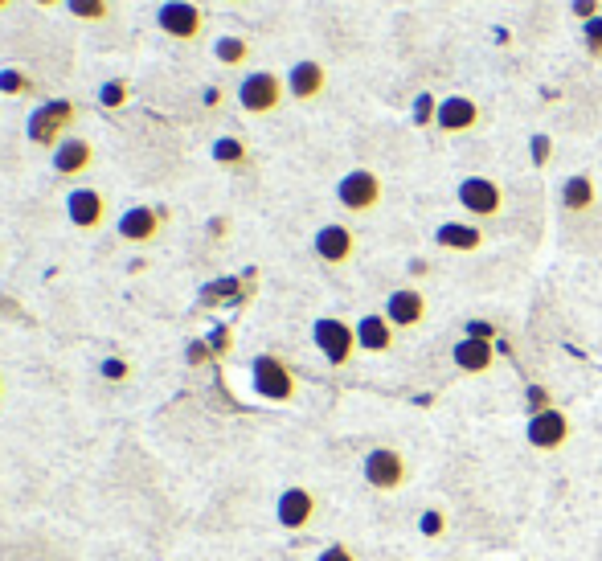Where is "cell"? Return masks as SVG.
Instances as JSON below:
<instances>
[{
  "label": "cell",
  "mask_w": 602,
  "mask_h": 561,
  "mask_svg": "<svg viewBox=\"0 0 602 561\" xmlns=\"http://www.w3.org/2000/svg\"><path fill=\"white\" fill-rule=\"evenodd\" d=\"M74 119H78V107L70 99H46L25 119V140L37 144V148H58L70 136Z\"/></svg>",
  "instance_id": "cell-1"
},
{
  "label": "cell",
  "mask_w": 602,
  "mask_h": 561,
  "mask_svg": "<svg viewBox=\"0 0 602 561\" xmlns=\"http://www.w3.org/2000/svg\"><path fill=\"white\" fill-rule=\"evenodd\" d=\"M250 390L263 398V402L283 406V402H295L299 381H295V373H291V365H287L283 357H275V353H258V357L250 361Z\"/></svg>",
  "instance_id": "cell-2"
},
{
  "label": "cell",
  "mask_w": 602,
  "mask_h": 561,
  "mask_svg": "<svg viewBox=\"0 0 602 561\" xmlns=\"http://www.w3.org/2000/svg\"><path fill=\"white\" fill-rule=\"evenodd\" d=\"M287 99V78H279L275 70H254L238 82V107L246 115H271L279 111Z\"/></svg>",
  "instance_id": "cell-3"
},
{
  "label": "cell",
  "mask_w": 602,
  "mask_h": 561,
  "mask_svg": "<svg viewBox=\"0 0 602 561\" xmlns=\"http://www.w3.org/2000/svg\"><path fill=\"white\" fill-rule=\"evenodd\" d=\"M312 340L332 369H344L357 353V324H344L340 316H320L312 324Z\"/></svg>",
  "instance_id": "cell-4"
},
{
  "label": "cell",
  "mask_w": 602,
  "mask_h": 561,
  "mask_svg": "<svg viewBox=\"0 0 602 561\" xmlns=\"http://www.w3.org/2000/svg\"><path fill=\"white\" fill-rule=\"evenodd\" d=\"M385 197V185L373 168H353L336 181V205L344 213H373Z\"/></svg>",
  "instance_id": "cell-5"
},
{
  "label": "cell",
  "mask_w": 602,
  "mask_h": 561,
  "mask_svg": "<svg viewBox=\"0 0 602 561\" xmlns=\"http://www.w3.org/2000/svg\"><path fill=\"white\" fill-rule=\"evenodd\" d=\"M365 484L373 492H398L410 484V463L394 447H377L365 455Z\"/></svg>",
  "instance_id": "cell-6"
},
{
  "label": "cell",
  "mask_w": 602,
  "mask_h": 561,
  "mask_svg": "<svg viewBox=\"0 0 602 561\" xmlns=\"http://www.w3.org/2000/svg\"><path fill=\"white\" fill-rule=\"evenodd\" d=\"M156 29L172 41H197L205 29V13L193 0H164L156 9Z\"/></svg>",
  "instance_id": "cell-7"
},
{
  "label": "cell",
  "mask_w": 602,
  "mask_h": 561,
  "mask_svg": "<svg viewBox=\"0 0 602 561\" xmlns=\"http://www.w3.org/2000/svg\"><path fill=\"white\" fill-rule=\"evenodd\" d=\"M455 197H459V205L471 213V218H480V222L500 218L504 201H508L504 189H500V181H492V177H467V181H459Z\"/></svg>",
  "instance_id": "cell-8"
},
{
  "label": "cell",
  "mask_w": 602,
  "mask_h": 561,
  "mask_svg": "<svg viewBox=\"0 0 602 561\" xmlns=\"http://www.w3.org/2000/svg\"><path fill=\"white\" fill-rule=\"evenodd\" d=\"M570 435H574V422H570L566 410H557V406L533 414L529 426H525V439H529L533 451H562L570 443Z\"/></svg>",
  "instance_id": "cell-9"
},
{
  "label": "cell",
  "mask_w": 602,
  "mask_h": 561,
  "mask_svg": "<svg viewBox=\"0 0 602 561\" xmlns=\"http://www.w3.org/2000/svg\"><path fill=\"white\" fill-rule=\"evenodd\" d=\"M312 250H316L320 263H328V267H349L353 254H357V234L344 222H328V226L316 230Z\"/></svg>",
  "instance_id": "cell-10"
},
{
  "label": "cell",
  "mask_w": 602,
  "mask_h": 561,
  "mask_svg": "<svg viewBox=\"0 0 602 561\" xmlns=\"http://www.w3.org/2000/svg\"><path fill=\"white\" fill-rule=\"evenodd\" d=\"M164 230V213L152 209V205H132V209H123L119 213V222H115V234L123 242H132V246H144V242H156Z\"/></svg>",
  "instance_id": "cell-11"
},
{
  "label": "cell",
  "mask_w": 602,
  "mask_h": 561,
  "mask_svg": "<svg viewBox=\"0 0 602 561\" xmlns=\"http://www.w3.org/2000/svg\"><path fill=\"white\" fill-rule=\"evenodd\" d=\"M435 127L443 136H467L480 127V103L467 99V95H447L435 111Z\"/></svg>",
  "instance_id": "cell-12"
},
{
  "label": "cell",
  "mask_w": 602,
  "mask_h": 561,
  "mask_svg": "<svg viewBox=\"0 0 602 561\" xmlns=\"http://www.w3.org/2000/svg\"><path fill=\"white\" fill-rule=\"evenodd\" d=\"M66 218L74 230H99L107 222V197L91 185H82V189H70L66 197Z\"/></svg>",
  "instance_id": "cell-13"
},
{
  "label": "cell",
  "mask_w": 602,
  "mask_h": 561,
  "mask_svg": "<svg viewBox=\"0 0 602 561\" xmlns=\"http://www.w3.org/2000/svg\"><path fill=\"white\" fill-rule=\"evenodd\" d=\"M275 521L287 529V533H299L316 521V496L308 488H283L279 500H275Z\"/></svg>",
  "instance_id": "cell-14"
},
{
  "label": "cell",
  "mask_w": 602,
  "mask_h": 561,
  "mask_svg": "<svg viewBox=\"0 0 602 561\" xmlns=\"http://www.w3.org/2000/svg\"><path fill=\"white\" fill-rule=\"evenodd\" d=\"M426 312H430V304L418 287H398V291H390V299H385V320H390L398 332L418 328L426 320Z\"/></svg>",
  "instance_id": "cell-15"
},
{
  "label": "cell",
  "mask_w": 602,
  "mask_h": 561,
  "mask_svg": "<svg viewBox=\"0 0 602 561\" xmlns=\"http://www.w3.org/2000/svg\"><path fill=\"white\" fill-rule=\"evenodd\" d=\"M324 91H328V70H324V62L304 58V62H295V66L287 70V95H291L295 103H316Z\"/></svg>",
  "instance_id": "cell-16"
},
{
  "label": "cell",
  "mask_w": 602,
  "mask_h": 561,
  "mask_svg": "<svg viewBox=\"0 0 602 561\" xmlns=\"http://www.w3.org/2000/svg\"><path fill=\"white\" fill-rule=\"evenodd\" d=\"M50 164H54L58 177H82V172H91V164H95V144L82 140V136H66L50 152Z\"/></svg>",
  "instance_id": "cell-17"
},
{
  "label": "cell",
  "mask_w": 602,
  "mask_h": 561,
  "mask_svg": "<svg viewBox=\"0 0 602 561\" xmlns=\"http://www.w3.org/2000/svg\"><path fill=\"white\" fill-rule=\"evenodd\" d=\"M451 361H455L459 373H471V377L492 373V365H496V344H492V340H480V336H463L455 349H451Z\"/></svg>",
  "instance_id": "cell-18"
},
{
  "label": "cell",
  "mask_w": 602,
  "mask_h": 561,
  "mask_svg": "<svg viewBox=\"0 0 602 561\" xmlns=\"http://www.w3.org/2000/svg\"><path fill=\"white\" fill-rule=\"evenodd\" d=\"M398 344V328L385 320V312H369L357 320V349L361 353H390Z\"/></svg>",
  "instance_id": "cell-19"
},
{
  "label": "cell",
  "mask_w": 602,
  "mask_h": 561,
  "mask_svg": "<svg viewBox=\"0 0 602 561\" xmlns=\"http://www.w3.org/2000/svg\"><path fill=\"white\" fill-rule=\"evenodd\" d=\"M484 230L480 226H471V222H443L435 230V246L439 250H451V254H476L484 246Z\"/></svg>",
  "instance_id": "cell-20"
},
{
  "label": "cell",
  "mask_w": 602,
  "mask_h": 561,
  "mask_svg": "<svg viewBox=\"0 0 602 561\" xmlns=\"http://www.w3.org/2000/svg\"><path fill=\"white\" fill-rule=\"evenodd\" d=\"M557 201H562L566 213H590L598 205V185L590 172H574V177H566L562 193H557Z\"/></svg>",
  "instance_id": "cell-21"
},
{
  "label": "cell",
  "mask_w": 602,
  "mask_h": 561,
  "mask_svg": "<svg viewBox=\"0 0 602 561\" xmlns=\"http://www.w3.org/2000/svg\"><path fill=\"white\" fill-rule=\"evenodd\" d=\"M213 58H218L222 66H246V58H250V41L238 37V33H222L218 41H213Z\"/></svg>",
  "instance_id": "cell-22"
},
{
  "label": "cell",
  "mask_w": 602,
  "mask_h": 561,
  "mask_svg": "<svg viewBox=\"0 0 602 561\" xmlns=\"http://www.w3.org/2000/svg\"><path fill=\"white\" fill-rule=\"evenodd\" d=\"M127 103H132V82L127 78H107L99 86V107L103 111H123Z\"/></svg>",
  "instance_id": "cell-23"
},
{
  "label": "cell",
  "mask_w": 602,
  "mask_h": 561,
  "mask_svg": "<svg viewBox=\"0 0 602 561\" xmlns=\"http://www.w3.org/2000/svg\"><path fill=\"white\" fill-rule=\"evenodd\" d=\"M209 156L218 160V164H226V168H242L246 164V144L238 136H218V140H213V148H209Z\"/></svg>",
  "instance_id": "cell-24"
},
{
  "label": "cell",
  "mask_w": 602,
  "mask_h": 561,
  "mask_svg": "<svg viewBox=\"0 0 602 561\" xmlns=\"http://www.w3.org/2000/svg\"><path fill=\"white\" fill-rule=\"evenodd\" d=\"M62 9H66L74 21H86V25H99V21H107V13H111L107 0H66Z\"/></svg>",
  "instance_id": "cell-25"
},
{
  "label": "cell",
  "mask_w": 602,
  "mask_h": 561,
  "mask_svg": "<svg viewBox=\"0 0 602 561\" xmlns=\"http://www.w3.org/2000/svg\"><path fill=\"white\" fill-rule=\"evenodd\" d=\"M0 95H9V99H21V95H33V78L17 66H5L0 70Z\"/></svg>",
  "instance_id": "cell-26"
},
{
  "label": "cell",
  "mask_w": 602,
  "mask_h": 561,
  "mask_svg": "<svg viewBox=\"0 0 602 561\" xmlns=\"http://www.w3.org/2000/svg\"><path fill=\"white\" fill-rule=\"evenodd\" d=\"M582 46H586L590 62H602V17H594V21L582 25Z\"/></svg>",
  "instance_id": "cell-27"
},
{
  "label": "cell",
  "mask_w": 602,
  "mask_h": 561,
  "mask_svg": "<svg viewBox=\"0 0 602 561\" xmlns=\"http://www.w3.org/2000/svg\"><path fill=\"white\" fill-rule=\"evenodd\" d=\"M529 160H533V168H549V160H553V136L537 132L529 140Z\"/></svg>",
  "instance_id": "cell-28"
},
{
  "label": "cell",
  "mask_w": 602,
  "mask_h": 561,
  "mask_svg": "<svg viewBox=\"0 0 602 561\" xmlns=\"http://www.w3.org/2000/svg\"><path fill=\"white\" fill-rule=\"evenodd\" d=\"M99 377H103V381H111V385H119V381H127V377H132V365H127L123 357H103V365H99Z\"/></svg>",
  "instance_id": "cell-29"
},
{
  "label": "cell",
  "mask_w": 602,
  "mask_h": 561,
  "mask_svg": "<svg viewBox=\"0 0 602 561\" xmlns=\"http://www.w3.org/2000/svg\"><path fill=\"white\" fill-rule=\"evenodd\" d=\"M418 529H422V537L435 541V537L447 533V516H443L439 508H435V512H422V516H418Z\"/></svg>",
  "instance_id": "cell-30"
},
{
  "label": "cell",
  "mask_w": 602,
  "mask_h": 561,
  "mask_svg": "<svg viewBox=\"0 0 602 561\" xmlns=\"http://www.w3.org/2000/svg\"><path fill=\"white\" fill-rule=\"evenodd\" d=\"M525 406H529V418H533L541 410H553V398H549L545 385H529V390H525Z\"/></svg>",
  "instance_id": "cell-31"
},
{
  "label": "cell",
  "mask_w": 602,
  "mask_h": 561,
  "mask_svg": "<svg viewBox=\"0 0 602 561\" xmlns=\"http://www.w3.org/2000/svg\"><path fill=\"white\" fill-rule=\"evenodd\" d=\"M570 17L574 21H594V17H602V0H570Z\"/></svg>",
  "instance_id": "cell-32"
},
{
  "label": "cell",
  "mask_w": 602,
  "mask_h": 561,
  "mask_svg": "<svg viewBox=\"0 0 602 561\" xmlns=\"http://www.w3.org/2000/svg\"><path fill=\"white\" fill-rule=\"evenodd\" d=\"M435 111H439L435 99H430V95H418V103H414V123H418V127H430V123H435Z\"/></svg>",
  "instance_id": "cell-33"
},
{
  "label": "cell",
  "mask_w": 602,
  "mask_h": 561,
  "mask_svg": "<svg viewBox=\"0 0 602 561\" xmlns=\"http://www.w3.org/2000/svg\"><path fill=\"white\" fill-rule=\"evenodd\" d=\"M316 561H357V553H353L349 545H328V549H324Z\"/></svg>",
  "instance_id": "cell-34"
},
{
  "label": "cell",
  "mask_w": 602,
  "mask_h": 561,
  "mask_svg": "<svg viewBox=\"0 0 602 561\" xmlns=\"http://www.w3.org/2000/svg\"><path fill=\"white\" fill-rule=\"evenodd\" d=\"M209 344H213V353H226V349H230V332H226V328H218V332L209 336Z\"/></svg>",
  "instance_id": "cell-35"
},
{
  "label": "cell",
  "mask_w": 602,
  "mask_h": 561,
  "mask_svg": "<svg viewBox=\"0 0 602 561\" xmlns=\"http://www.w3.org/2000/svg\"><path fill=\"white\" fill-rule=\"evenodd\" d=\"M205 357H209V349H205L201 340H197V344H189V361H193V365H197V361H205Z\"/></svg>",
  "instance_id": "cell-36"
},
{
  "label": "cell",
  "mask_w": 602,
  "mask_h": 561,
  "mask_svg": "<svg viewBox=\"0 0 602 561\" xmlns=\"http://www.w3.org/2000/svg\"><path fill=\"white\" fill-rule=\"evenodd\" d=\"M33 5H41V9H58V5H66V0H33Z\"/></svg>",
  "instance_id": "cell-37"
},
{
  "label": "cell",
  "mask_w": 602,
  "mask_h": 561,
  "mask_svg": "<svg viewBox=\"0 0 602 561\" xmlns=\"http://www.w3.org/2000/svg\"><path fill=\"white\" fill-rule=\"evenodd\" d=\"M9 5H13V0H0V13H5V9H9Z\"/></svg>",
  "instance_id": "cell-38"
},
{
  "label": "cell",
  "mask_w": 602,
  "mask_h": 561,
  "mask_svg": "<svg viewBox=\"0 0 602 561\" xmlns=\"http://www.w3.org/2000/svg\"><path fill=\"white\" fill-rule=\"evenodd\" d=\"M0 398H5V381H0Z\"/></svg>",
  "instance_id": "cell-39"
},
{
  "label": "cell",
  "mask_w": 602,
  "mask_h": 561,
  "mask_svg": "<svg viewBox=\"0 0 602 561\" xmlns=\"http://www.w3.org/2000/svg\"><path fill=\"white\" fill-rule=\"evenodd\" d=\"M230 5H242V0H230Z\"/></svg>",
  "instance_id": "cell-40"
}]
</instances>
